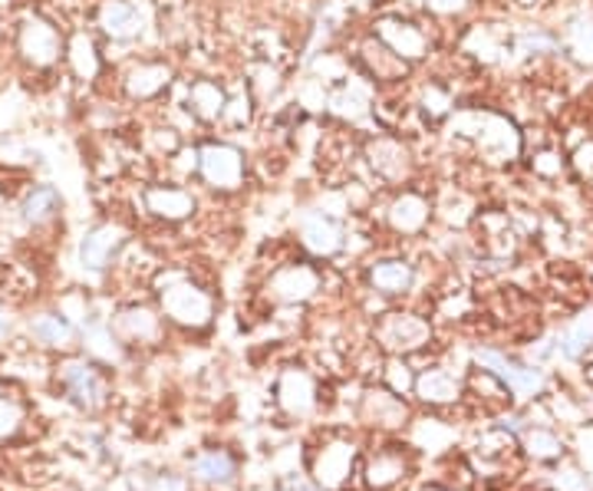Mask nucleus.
<instances>
[{
	"instance_id": "obj_44",
	"label": "nucleus",
	"mask_w": 593,
	"mask_h": 491,
	"mask_svg": "<svg viewBox=\"0 0 593 491\" xmlns=\"http://www.w3.org/2000/svg\"><path fill=\"white\" fill-rule=\"evenodd\" d=\"M11 327H14V320H11V313L0 307V340H8V333H11Z\"/></svg>"
},
{
	"instance_id": "obj_34",
	"label": "nucleus",
	"mask_w": 593,
	"mask_h": 491,
	"mask_svg": "<svg viewBox=\"0 0 593 491\" xmlns=\"http://www.w3.org/2000/svg\"><path fill=\"white\" fill-rule=\"evenodd\" d=\"M192 103L202 119H218V113H225V93L215 83H195Z\"/></svg>"
},
{
	"instance_id": "obj_16",
	"label": "nucleus",
	"mask_w": 593,
	"mask_h": 491,
	"mask_svg": "<svg viewBox=\"0 0 593 491\" xmlns=\"http://www.w3.org/2000/svg\"><path fill=\"white\" fill-rule=\"evenodd\" d=\"M317 274L310 271V267H284V271H277L274 277H271V284H267V290H271V297H277L281 304H300V300H307L313 290H317Z\"/></svg>"
},
{
	"instance_id": "obj_26",
	"label": "nucleus",
	"mask_w": 593,
	"mask_h": 491,
	"mask_svg": "<svg viewBox=\"0 0 593 491\" xmlns=\"http://www.w3.org/2000/svg\"><path fill=\"white\" fill-rule=\"evenodd\" d=\"M369 281H373V287L379 290V294H402V290H409V284H412V267L406 264V261H379L373 271H369Z\"/></svg>"
},
{
	"instance_id": "obj_32",
	"label": "nucleus",
	"mask_w": 593,
	"mask_h": 491,
	"mask_svg": "<svg viewBox=\"0 0 593 491\" xmlns=\"http://www.w3.org/2000/svg\"><path fill=\"white\" fill-rule=\"evenodd\" d=\"M70 64H73V73L80 77V80H93L96 73H100V57H96V47H93V41L90 37H73V44H70Z\"/></svg>"
},
{
	"instance_id": "obj_31",
	"label": "nucleus",
	"mask_w": 593,
	"mask_h": 491,
	"mask_svg": "<svg viewBox=\"0 0 593 491\" xmlns=\"http://www.w3.org/2000/svg\"><path fill=\"white\" fill-rule=\"evenodd\" d=\"M550 484L554 491H593V481L586 475V468H580L577 461H557L550 471Z\"/></svg>"
},
{
	"instance_id": "obj_1",
	"label": "nucleus",
	"mask_w": 593,
	"mask_h": 491,
	"mask_svg": "<svg viewBox=\"0 0 593 491\" xmlns=\"http://www.w3.org/2000/svg\"><path fill=\"white\" fill-rule=\"evenodd\" d=\"M475 363H478L481 369H488L491 376H498V379L508 386V392L514 396V402H534V399H540L544 389H547V373H544V366H537V363H531V359H517V356H511V353H504V350L484 346V350L475 353Z\"/></svg>"
},
{
	"instance_id": "obj_18",
	"label": "nucleus",
	"mask_w": 593,
	"mask_h": 491,
	"mask_svg": "<svg viewBox=\"0 0 593 491\" xmlns=\"http://www.w3.org/2000/svg\"><path fill=\"white\" fill-rule=\"evenodd\" d=\"M412 389L429 406H452L461 399V382L448 369H425L422 376H415Z\"/></svg>"
},
{
	"instance_id": "obj_5",
	"label": "nucleus",
	"mask_w": 593,
	"mask_h": 491,
	"mask_svg": "<svg viewBox=\"0 0 593 491\" xmlns=\"http://www.w3.org/2000/svg\"><path fill=\"white\" fill-rule=\"evenodd\" d=\"M376 336L389 353H412L429 343L432 330L415 313H386L383 323L376 327Z\"/></svg>"
},
{
	"instance_id": "obj_42",
	"label": "nucleus",
	"mask_w": 593,
	"mask_h": 491,
	"mask_svg": "<svg viewBox=\"0 0 593 491\" xmlns=\"http://www.w3.org/2000/svg\"><path fill=\"white\" fill-rule=\"evenodd\" d=\"M429 8L438 11V14H455L465 8V0H429Z\"/></svg>"
},
{
	"instance_id": "obj_14",
	"label": "nucleus",
	"mask_w": 593,
	"mask_h": 491,
	"mask_svg": "<svg viewBox=\"0 0 593 491\" xmlns=\"http://www.w3.org/2000/svg\"><path fill=\"white\" fill-rule=\"evenodd\" d=\"M198 162H202L205 179H208L215 189H235V185L241 182V175H244V159H241V152L231 149V146H208V149L198 156Z\"/></svg>"
},
{
	"instance_id": "obj_7",
	"label": "nucleus",
	"mask_w": 593,
	"mask_h": 491,
	"mask_svg": "<svg viewBox=\"0 0 593 491\" xmlns=\"http://www.w3.org/2000/svg\"><path fill=\"white\" fill-rule=\"evenodd\" d=\"M471 123L478 126L475 139L478 149L488 162H511L521 149V139L514 133V126L501 116H471Z\"/></svg>"
},
{
	"instance_id": "obj_46",
	"label": "nucleus",
	"mask_w": 593,
	"mask_h": 491,
	"mask_svg": "<svg viewBox=\"0 0 593 491\" xmlns=\"http://www.w3.org/2000/svg\"><path fill=\"white\" fill-rule=\"evenodd\" d=\"M287 491H313V488H307L304 481H290V484H287Z\"/></svg>"
},
{
	"instance_id": "obj_36",
	"label": "nucleus",
	"mask_w": 593,
	"mask_h": 491,
	"mask_svg": "<svg viewBox=\"0 0 593 491\" xmlns=\"http://www.w3.org/2000/svg\"><path fill=\"white\" fill-rule=\"evenodd\" d=\"M24 422V409L14 399H0V442L11 438Z\"/></svg>"
},
{
	"instance_id": "obj_29",
	"label": "nucleus",
	"mask_w": 593,
	"mask_h": 491,
	"mask_svg": "<svg viewBox=\"0 0 593 491\" xmlns=\"http://www.w3.org/2000/svg\"><path fill=\"white\" fill-rule=\"evenodd\" d=\"M567 50L577 64L593 67V18H580L567 31Z\"/></svg>"
},
{
	"instance_id": "obj_20",
	"label": "nucleus",
	"mask_w": 593,
	"mask_h": 491,
	"mask_svg": "<svg viewBox=\"0 0 593 491\" xmlns=\"http://www.w3.org/2000/svg\"><path fill=\"white\" fill-rule=\"evenodd\" d=\"M100 27L116 37V41H126V37H136L139 34V14L126 4V0H106L103 11H100Z\"/></svg>"
},
{
	"instance_id": "obj_45",
	"label": "nucleus",
	"mask_w": 593,
	"mask_h": 491,
	"mask_svg": "<svg viewBox=\"0 0 593 491\" xmlns=\"http://www.w3.org/2000/svg\"><path fill=\"white\" fill-rule=\"evenodd\" d=\"M422 491H465V488H455V484H425Z\"/></svg>"
},
{
	"instance_id": "obj_37",
	"label": "nucleus",
	"mask_w": 593,
	"mask_h": 491,
	"mask_svg": "<svg viewBox=\"0 0 593 491\" xmlns=\"http://www.w3.org/2000/svg\"><path fill=\"white\" fill-rule=\"evenodd\" d=\"M330 106H333L337 116H350V119H360V116L366 113V100H363L360 93H350V90L340 93V96H333Z\"/></svg>"
},
{
	"instance_id": "obj_4",
	"label": "nucleus",
	"mask_w": 593,
	"mask_h": 491,
	"mask_svg": "<svg viewBox=\"0 0 593 491\" xmlns=\"http://www.w3.org/2000/svg\"><path fill=\"white\" fill-rule=\"evenodd\" d=\"M57 386L64 389V396H67L73 406H80V409H87V412L103 409V406H106V396H110L103 373H100L90 359H64V363L57 366Z\"/></svg>"
},
{
	"instance_id": "obj_24",
	"label": "nucleus",
	"mask_w": 593,
	"mask_h": 491,
	"mask_svg": "<svg viewBox=\"0 0 593 491\" xmlns=\"http://www.w3.org/2000/svg\"><path fill=\"white\" fill-rule=\"evenodd\" d=\"M304 244H307V251H313L320 258H330V254L340 251L343 235H340V228L330 218H310L304 225Z\"/></svg>"
},
{
	"instance_id": "obj_21",
	"label": "nucleus",
	"mask_w": 593,
	"mask_h": 491,
	"mask_svg": "<svg viewBox=\"0 0 593 491\" xmlns=\"http://www.w3.org/2000/svg\"><path fill=\"white\" fill-rule=\"evenodd\" d=\"M31 336L41 343V346H50V350H64L73 343V327L67 317L60 313H37L31 320Z\"/></svg>"
},
{
	"instance_id": "obj_27",
	"label": "nucleus",
	"mask_w": 593,
	"mask_h": 491,
	"mask_svg": "<svg viewBox=\"0 0 593 491\" xmlns=\"http://www.w3.org/2000/svg\"><path fill=\"white\" fill-rule=\"evenodd\" d=\"M146 202H149V212H156L159 218H169V221L185 218V215H192V208H195L192 195H185V192H179V189H152V192L146 195Z\"/></svg>"
},
{
	"instance_id": "obj_12",
	"label": "nucleus",
	"mask_w": 593,
	"mask_h": 491,
	"mask_svg": "<svg viewBox=\"0 0 593 491\" xmlns=\"http://www.w3.org/2000/svg\"><path fill=\"white\" fill-rule=\"evenodd\" d=\"M517 448H521V455L527 458V461H534V465H557V461H563L567 458V438L557 432V429H550V425H527L524 432H521V438H517Z\"/></svg>"
},
{
	"instance_id": "obj_15",
	"label": "nucleus",
	"mask_w": 593,
	"mask_h": 491,
	"mask_svg": "<svg viewBox=\"0 0 593 491\" xmlns=\"http://www.w3.org/2000/svg\"><path fill=\"white\" fill-rule=\"evenodd\" d=\"M189 475L202 484H231L238 478V458L225 448H208L202 455L192 458L189 465Z\"/></svg>"
},
{
	"instance_id": "obj_9",
	"label": "nucleus",
	"mask_w": 593,
	"mask_h": 491,
	"mask_svg": "<svg viewBox=\"0 0 593 491\" xmlns=\"http://www.w3.org/2000/svg\"><path fill=\"white\" fill-rule=\"evenodd\" d=\"M590 353H593V307H583L554 333V356L567 363H580Z\"/></svg>"
},
{
	"instance_id": "obj_25",
	"label": "nucleus",
	"mask_w": 593,
	"mask_h": 491,
	"mask_svg": "<svg viewBox=\"0 0 593 491\" xmlns=\"http://www.w3.org/2000/svg\"><path fill=\"white\" fill-rule=\"evenodd\" d=\"M425 218H429V205H425L419 195H402V198H396L392 208H389V221H392V228L402 231V235L419 231V228L425 225Z\"/></svg>"
},
{
	"instance_id": "obj_22",
	"label": "nucleus",
	"mask_w": 593,
	"mask_h": 491,
	"mask_svg": "<svg viewBox=\"0 0 593 491\" xmlns=\"http://www.w3.org/2000/svg\"><path fill=\"white\" fill-rule=\"evenodd\" d=\"M369 162H373V169H376L379 175H386V179H392V182L409 172V152H406L399 142H392V139L373 142V146H369Z\"/></svg>"
},
{
	"instance_id": "obj_33",
	"label": "nucleus",
	"mask_w": 593,
	"mask_h": 491,
	"mask_svg": "<svg viewBox=\"0 0 593 491\" xmlns=\"http://www.w3.org/2000/svg\"><path fill=\"white\" fill-rule=\"evenodd\" d=\"M363 57L369 60V67H373V73H376V77L392 80V77L406 73L402 57H399V54H392V50H383V47H376V44H366V47H363Z\"/></svg>"
},
{
	"instance_id": "obj_39",
	"label": "nucleus",
	"mask_w": 593,
	"mask_h": 491,
	"mask_svg": "<svg viewBox=\"0 0 593 491\" xmlns=\"http://www.w3.org/2000/svg\"><path fill=\"white\" fill-rule=\"evenodd\" d=\"M149 491H189V481L182 475H172V471H162L152 478Z\"/></svg>"
},
{
	"instance_id": "obj_13",
	"label": "nucleus",
	"mask_w": 593,
	"mask_h": 491,
	"mask_svg": "<svg viewBox=\"0 0 593 491\" xmlns=\"http://www.w3.org/2000/svg\"><path fill=\"white\" fill-rule=\"evenodd\" d=\"M360 415L376 425V429H402L406 419H409V406L402 402L399 392L392 389H369L363 396V406H360Z\"/></svg>"
},
{
	"instance_id": "obj_17",
	"label": "nucleus",
	"mask_w": 593,
	"mask_h": 491,
	"mask_svg": "<svg viewBox=\"0 0 593 491\" xmlns=\"http://www.w3.org/2000/svg\"><path fill=\"white\" fill-rule=\"evenodd\" d=\"M113 333L126 343H156L162 333V320L149 307H129L116 317Z\"/></svg>"
},
{
	"instance_id": "obj_35",
	"label": "nucleus",
	"mask_w": 593,
	"mask_h": 491,
	"mask_svg": "<svg viewBox=\"0 0 593 491\" xmlns=\"http://www.w3.org/2000/svg\"><path fill=\"white\" fill-rule=\"evenodd\" d=\"M557 50V41L550 37V34H524L521 41H517V47H514V54L517 57H537V54H554Z\"/></svg>"
},
{
	"instance_id": "obj_23",
	"label": "nucleus",
	"mask_w": 593,
	"mask_h": 491,
	"mask_svg": "<svg viewBox=\"0 0 593 491\" xmlns=\"http://www.w3.org/2000/svg\"><path fill=\"white\" fill-rule=\"evenodd\" d=\"M60 205H64V202H60V192H57L54 185H37V189L27 192L21 212H24V221H27V225H47V221L57 218Z\"/></svg>"
},
{
	"instance_id": "obj_3",
	"label": "nucleus",
	"mask_w": 593,
	"mask_h": 491,
	"mask_svg": "<svg viewBox=\"0 0 593 491\" xmlns=\"http://www.w3.org/2000/svg\"><path fill=\"white\" fill-rule=\"evenodd\" d=\"M356 458H360V448L356 442L350 438H327L313 458H310V475H313V484L323 488V491H346L353 471H356Z\"/></svg>"
},
{
	"instance_id": "obj_8",
	"label": "nucleus",
	"mask_w": 593,
	"mask_h": 491,
	"mask_svg": "<svg viewBox=\"0 0 593 491\" xmlns=\"http://www.w3.org/2000/svg\"><path fill=\"white\" fill-rule=\"evenodd\" d=\"M406 475H409V448L406 445H383L363 465V478L373 491H389Z\"/></svg>"
},
{
	"instance_id": "obj_11",
	"label": "nucleus",
	"mask_w": 593,
	"mask_h": 491,
	"mask_svg": "<svg viewBox=\"0 0 593 491\" xmlns=\"http://www.w3.org/2000/svg\"><path fill=\"white\" fill-rule=\"evenodd\" d=\"M123 244H126V231L119 225H96L80 241V264L87 271H103L113 264Z\"/></svg>"
},
{
	"instance_id": "obj_10",
	"label": "nucleus",
	"mask_w": 593,
	"mask_h": 491,
	"mask_svg": "<svg viewBox=\"0 0 593 491\" xmlns=\"http://www.w3.org/2000/svg\"><path fill=\"white\" fill-rule=\"evenodd\" d=\"M18 47H21V54H24L27 64H34V67H50V64H57V57H60V34H57V27H50L47 21L31 18V21H24V27H21Z\"/></svg>"
},
{
	"instance_id": "obj_6",
	"label": "nucleus",
	"mask_w": 593,
	"mask_h": 491,
	"mask_svg": "<svg viewBox=\"0 0 593 491\" xmlns=\"http://www.w3.org/2000/svg\"><path fill=\"white\" fill-rule=\"evenodd\" d=\"M320 392L317 382L307 369H284L277 379V406L290 415V419H307L310 412H317Z\"/></svg>"
},
{
	"instance_id": "obj_38",
	"label": "nucleus",
	"mask_w": 593,
	"mask_h": 491,
	"mask_svg": "<svg viewBox=\"0 0 593 491\" xmlns=\"http://www.w3.org/2000/svg\"><path fill=\"white\" fill-rule=\"evenodd\" d=\"M386 379H389V389H392V392H409V389L415 386V376L409 373V366H406L402 359H392V363L386 366Z\"/></svg>"
},
{
	"instance_id": "obj_2",
	"label": "nucleus",
	"mask_w": 593,
	"mask_h": 491,
	"mask_svg": "<svg viewBox=\"0 0 593 491\" xmlns=\"http://www.w3.org/2000/svg\"><path fill=\"white\" fill-rule=\"evenodd\" d=\"M159 300H162V313L179 323V327H189V330H202L212 323L215 317V304L212 297L195 287L192 281L185 277H172L162 290H159Z\"/></svg>"
},
{
	"instance_id": "obj_40",
	"label": "nucleus",
	"mask_w": 593,
	"mask_h": 491,
	"mask_svg": "<svg viewBox=\"0 0 593 491\" xmlns=\"http://www.w3.org/2000/svg\"><path fill=\"white\" fill-rule=\"evenodd\" d=\"M560 169H563V162H560L557 152H540V156L534 159V172H537V175H560Z\"/></svg>"
},
{
	"instance_id": "obj_28",
	"label": "nucleus",
	"mask_w": 593,
	"mask_h": 491,
	"mask_svg": "<svg viewBox=\"0 0 593 491\" xmlns=\"http://www.w3.org/2000/svg\"><path fill=\"white\" fill-rule=\"evenodd\" d=\"M166 83H169V70H166V67H136V70L129 73V80H126L129 96H136V100L156 96Z\"/></svg>"
},
{
	"instance_id": "obj_19",
	"label": "nucleus",
	"mask_w": 593,
	"mask_h": 491,
	"mask_svg": "<svg viewBox=\"0 0 593 491\" xmlns=\"http://www.w3.org/2000/svg\"><path fill=\"white\" fill-rule=\"evenodd\" d=\"M376 27H379V37L389 44V50L399 54L402 60H415L425 54V37L415 27L399 24V21H379Z\"/></svg>"
},
{
	"instance_id": "obj_43",
	"label": "nucleus",
	"mask_w": 593,
	"mask_h": 491,
	"mask_svg": "<svg viewBox=\"0 0 593 491\" xmlns=\"http://www.w3.org/2000/svg\"><path fill=\"white\" fill-rule=\"evenodd\" d=\"M228 116H231V123H248V100H244V96L235 100L231 110H228Z\"/></svg>"
},
{
	"instance_id": "obj_30",
	"label": "nucleus",
	"mask_w": 593,
	"mask_h": 491,
	"mask_svg": "<svg viewBox=\"0 0 593 491\" xmlns=\"http://www.w3.org/2000/svg\"><path fill=\"white\" fill-rule=\"evenodd\" d=\"M83 343L93 356L100 359H119V336L113 333V327H103V323H90L83 327Z\"/></svg>"
},
{
	"instance_id": "obj_41",
	"label": "nucleus",
	"mask_w": 593,
	"mask_h": 491,
	"mask_svg": "<svg viewBox=\"0 0 593 491\" xmlns=\"http://www.w3.org/2000/svg\"><path fill=\"white\" fill-rule=\"evenodd\" d=\"M573 165H577L583 175H593V139H586V142L573 152Z\"/></svg>"
}]
</instances>
